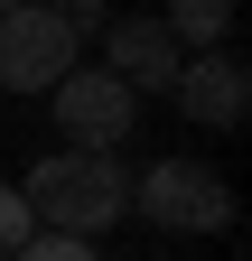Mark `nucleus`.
Segmentation results:
<instances>
[{
  "mask_svg": "<svg viewBox=\"0 0 252 261\" xmlns=\"http://www.w3.org/2000/svg\"><path fill=\"white\" fill-rule=\"evenodd\" d=\"M19 205H28V224H38V233L93 243V233H112V224H121L131 177H121V159H112V149H47L38 168H28Z\"/></svg>",
  "mask_w": 252,
  "mask_h": 261,
  "instance_id": "1",
  "label": "nucleus"
},
{
  "mask_svg": "<svg viewBox=\"0 0 252 261\" xmlns=\"http://www.w3.org/2000/svg\"><path fill=\"white\" fill-rule=\"evenodd\" d=\"M28 233H38V224H28V205H19V187H0V261H10Z\"/></svg>",
  "mask_w": 252,
  "mask_h": 261,
  "instance_id": "9",
  "label": "nucleus"
},
{
  "mask_svg": "<svg viewBox=\"0 0 252 261\" xmlns=\"http://www.w3.org/2000/svg\"><path fill=\"white\" fill-rule=\"evenodd\" d=\"M178 112L187 121H206V130H234L243 112H252V65L234 56V47H196V56H187L178 65Z\"/></svg>",
  "mask_w": 252,
  "mask_h": 261,
  "instance_id": "5",
  "label": "nucleus"
},
{
  "mask_svg": "<svg viewBox=\"0 0 252 261\" xmlns=\"http://www.w3.org/2000/svg\"><path fill=\"white\" fill-rule=\"evenodd\" d=\"M168 38L178 47H224V28H234V0H168Z\"/></svg>",
  "mask_w": 252,
  "mask_h": 261,
  "instance_id": "7",
  "label": "nucleus"
},
{
  "mask_svg": "<svg viewBox=\"0 0 252 261\" xmlns=\"http://www.w3.org/2000/svg\"><path fill=\"white\" fill-rule=\"evenodd\" d=\"M10 261H103V252H93V243H66V233H28Z\"/></svg>",
  "mask_w": 252,
  "mask_h": 261,
  "instance_id": "8",
  "label": "nucleus"
},
{
  "mask_svg": "<svg viewBox=\"0 0 252 261\" xmlns=\"http://www.w3.org/2000/svg\"><path fill=\"white\" fill-rule=\"evenodd\" d=\"M10 10H19V0H0V19H10Z\"/></svg>",
  "mask_w": 252,
  "mask_h": 261,
  "instance_id": "11",
  "label": "nucleus"
},
{
  "mask_svg": "<svg viewBox=\"0 0 252 261\" xmlns=\"http://www.w3.org/2000/svg\"><path fill=\"white\" fill-rule=\"evenodd\" d=\"M131 215L159 224V233H224L234 224V187L206 159H149L131 177Z\"/></svg>",
  "mask_w": 252,
  "mask_h": 261,
  "instance_id": "2",
  "label": "nucleus"
},
{
  "mask_svg": "<svg viewBox=\"0 0 252 261\" xmlns=\"http://www.w3.org/2000/svg\"><path fill=\"white\" fill-rule=\"evenodd\" d=\"M47 10H66L75 28H93V19H103V0H47Z\"/></svg>",
  "mask_w": 252,
  "mask_h": 261,
  "instance_id": "10",
  "label": "nucleus"
},
{
  "mask_svg": "<svg viewBox=\"0 0 252 261\" xmlns=\"http://www.w3.org/2000/svg\"><path fill=\"white\" fill-rule=\"evenodd\" d=\"M47 112L66 130V149H121L131 121H140V93L121 75H103V65H75L66 84H47Z\"/></svg>",
  "mask_w": 252,
  "mask_h": 261,
  "instance_id": "4",
  "label": "nucleus"
},
{
  "mask_svg": "<svg viewBox=\"0 0 252 261\" xmlns=\"http://www.w3.org/2000/svg\"><path fill=\"white\" fill-rule=\"evenodd\" d=\"M75 65H84V28L66 10L19 0V10L0 19V93H47V84H66Z\"/></svg>",
  "mask_w": 252,
  "mask_h": 261,
  "instance_id": "3",
  "label": "nucleus"
},
{
  "mask_svg": "<svg viewBox=\"0 0 252 261\" xmlns=\"http://www.w3.org/2000/svg\"><path fill=\"white\" fill-rule=\"evenodd\" d=\"M178 65H187V47L168 38V19L149 10V19H112L103 28V75H121L131 93H168L178 84Z\"/></svg>",
  "mask_w": 252,
  "mask_h": 261,
  "instance_id": "6",
  "label": "nucleus"
}]
</instances>
